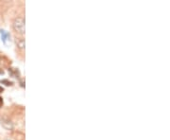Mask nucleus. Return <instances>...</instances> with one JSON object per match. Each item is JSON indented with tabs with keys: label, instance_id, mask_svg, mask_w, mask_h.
Returning a JSON list of instances; mask_svg holds the SVG:
<instances>
[{
	"label": "nucleus",
	"instance_id": "f257e3e1",
	"mask_svg": "<svg viewBox=\"0 0 170 140\" xmlns=\"http://www.w3.org/2000/svg\"><path fill=\"white\" fill-rule=\"evenodd\" d=\"M13 29L20 34L25 33V19L23 17H17L13 22Z\"/></svg>",
	"mask_w": 170,
	"mask_h": 140
},
{
	"label": "nucleus",
	"instance_id": "f03ea898",
	"mask_svg": "<svg viewBox=\"0 0 170 140\" xmlns=\"http://www.w3.org/2000/svg\"><path fill=\"white\" fill-rule=\"evenodd\" d=\"M0 34H1V39L4 43H6V41L8 40V38L10 37V34H9V32H7L6 30H0Z\"/></svg>",
	"mask_w": 170,
	"mask_h": 140
},
{
	"label": "nucleus",
	"instance_id": "7ed1b4c3",
	"mask_svg": "<svg viewBox=\"0 0 170 140\" xmlns=\"http://www.w3.org/2000/svg\"><path fill=\"white\" fill-rule=\"evenodd\" d=\"M16 44L18 45V48H20L22 49L25 48V40L23 39V38H18L16 40Z\"/></svg>",
	"mask_w": 170,
	"mask_h": 140
},
{
	"label": "nucleus",
	"instance_id": "20e7f679",
	"mask_svg": "<svg viewBox=\"0 0 170 140\" xmlns=\"http://www.w3.org/2000/svg\"><path fill=\"white\" fill-rule=\"evenodd\" d=\"M3 103V101H2V99H1V97H0V105H1Z\"/></svg>",
	"mask_w": 170,
	"mask_h": 140
},
{
	"label": "nucleus",
	"instance_id": "39448f33",
	"mask_svg": "<svg viewBox=\"0 0 170 140\" xmlns=\"http://www.w3.org/2000/svg\"><path fill=\"white\" fill-rule=\"evenodd\" d=\"M1 92H3V88L0 86V93H1Z\"/></svg>",
	"mask_w": 170,
	"mask_h": 140
}]
</instances>
